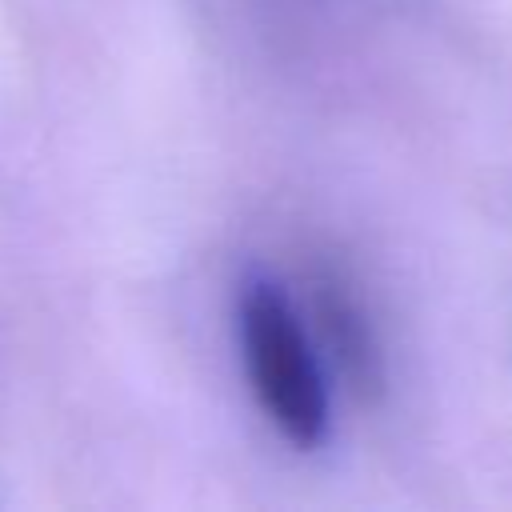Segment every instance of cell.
<instances>
[{
  "label": "cell",
  "mask_w": 512,
  "mask_h": 512,
  "mask_svg": "<svg viewBox=\"0 0 512 512\" xmlns=\"http://www.w3.org/2000/svg\"><path fill=\"white\" fill-rule=\"evenodd\" d=\"M236 340L248 388L268 424L296 448H316L328 436V388L312 336L272 280H248L236 300Z\"/></svg>",
  "instance_id": "6da1fadb"
},
{
  "label": "cell",
  "mask_w": 512,
  "mask_h": 512,
  "mask_svg": "<svg viewBox=\"0 0 512 512\" xmlns=\"http://www.w3.org/2000/svg\"><path fill=\"white\" fill-rule=\"evenodd\" d=\"M320 312V332L336 348L344 372L356 380V388H376L380 384V344L372 336V324L360 308V300L340 284V280H320L316 296Z\"/></svg>",
  "instance_id": "7a4b0ae2"
}]
</instances>
